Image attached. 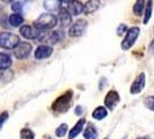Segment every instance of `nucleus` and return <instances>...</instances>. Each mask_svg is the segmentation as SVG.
Here are the masks:
<instances>
[{
  "label": "nucleus",
  "instance_id": "a211bd4d",
  "mask_svg": "<svg viewBox=\"0 0 154 139\" xmlns=\"http://www.w3.org/2000/svg\"><path fill=\"white\" fill-rule=\"evenodd\" d=\"M92 116L94 119L101 121V119H103V118H106L108 116V110H107L106 107H97V108L93 111Z\"/></svg>",
  "mask_w": 154,
  "mask_h": 139
},
{
  "label": "nucleus",
  "instance_id": "7ed1b4c3",
  "mask_svg": "<svg viewBox=\"0 0 154 139\" xmlns=\"http://www.w3.org/2000/svg\"><path fill=\"white\" fill-rule=\"evenodd\" d=\"M64 39V32L63 30H56V31H48V30H41L37 36V41L39 43H43L46 45L49 44H56L59 41Z\"/></svg>",
  "mask_w": 154,
  "mask_h": 139
},
{
  "label": "nucleus",
  "instance_id": "f8f14e48",
  "mask_svg": "<svg viewBox=\"0 0 154 139\" xmlns=\"http://www.w3.org/2000/svg\"><path fill=\"white\" fill-rule=\"evenodd\" d=\"M59 23L63 28H66V27H69L71 23H72V16H71V13L66 8H60L59 9Z\"/></svg>",
  "mask_w": 154,
  "mask_h": 139
},
{
  "label": "nucleus",
  "instance_id": "aec40b11",
  "mask_svg": "<svg viewBox=\"0 0 154 139\" xmlns=\"http://www.w3.org/2000/svg\"><path fill=\"white\" fill-rule=\"evenodd\" d=\"M152 11H153V0H147L146 6H145V14H144V24H147L151 16H152Z\"/></svg>",
  "mask_w": 154,
  "mask_h": 139
},
{
  "label": "nucleus",
  "instance_id": "cd10ccee",
  "mask_svg": "<svg viewBox=\"0 0 154 139\" xmlns=\"http://www.w3.org/2000/svg\"><path fill=\"white\" fill-rule=\"evenodd\" d=\"M7 118H8V113H7V111H5V113H2V114L0 115V130H1V128H2L4 123L7 121Z\"/></svg>",
  "mask_w": 154,
  "mask_h": 139
},
{
  "label": "nucleus",
  "instance_id": "393cba45",
  "mask_svg": "<svg viewBox=\"0 0 154 139\" xmlns=\"http://www.w3.org/2000/svg\"><path fill=\"white\" fill-rule=\"evenodd\" d=\"M144 104H145V107L149 109V110H152L154 111V96H147L146 99L144 100Z\"/></svg>",
  "mask_w": 154,
  "mask_h": 139
},
{
  "label": "nucleus",
  "instance_id": "412c9836",
  "mask_svg": "<svg viewBox=\"0 0 154 139\" xmlns=\"http://www.w3.org/2000/svg\"><path fill=\"white\" fill-rule=\"evenodd\" d=\"M9 23L12 27H20L23 23V16L20 13H14L9 16Z\"/></svg>",
  "mask_w": 154,
  "mask_h": 139
},
{
  "label": "nucleus",
  "instance_id": "dca6fc26",
  "mask_svg": "<svg viewBox=\"0 0 154 139\" xmlns=\"http://www.w3.org/2000/svg\"><path fill=\"white\" fill-rule=\"evenodd\" d=\"M62 2L63 0H44L43 6H44V8H45L46 11L54 13V12H57V11L60 9Z\"/></svg>",
  "mask_w": 154,
  "mask_h": 139
},
{
  "label": "nucleus",
  "instance_id": "f704fd0d",
  "mask_svg": "<svg viewBox=\"0 0 154 139\" xmlns=\"http://www.w3.org/2000/svg\"><path fill=\"white\" fill-rule=\"evenodd\" d=\"M104 139H109V138H104Z\"/></svg>",
  "mask_w": 154,
  "mask_h": 139
},
{
  "label": "nucleus",
  "instance_id": "4be33fe9",
  "mask_svg": "<svg viewBox=\"0 0 154 139\" xmlns=\"http://www.w3.org/2000/svg\"><path fill=\"white\" fill-rule=\"evenodd\" d=\"M145 6H146V0H137L136 4L133 5V13L137 16L141 15L145 9Z\"/></svg>",
  "mask_w": 154,
  "mask_h": 139
},
{
  "label": "nucleus",
  "instance_id": "c756f323",
  "mask_svg": "<svg viewBox=\"0 0 154 139\" xmlns=\"http://www.w3.org/2000/svg\"><path fill=\"white\" fill-rule=\"evenodd\" d=\"M149 51L154 54V39H152V42H151V44H149Z\"/></svg>",
  "mask_w": 154,
  "mask_h": 139
},
{
  "label": "nucleus",
  "instance_id": "473e14b6",
  "mask_svg": "<svg viewBox=\"0 0 154 139\" xmlns=\"http://www.w3.org/2000/svg\"><path fill=\"white\" fill-rule=\"evenodd\" d=\"M24 1H27V2H31V1H35V0H24Z\"/></svg>",
  "mask_w": 154,
  "mask_h": 139
},
{
  "label": "nucleus",
  "instance_id": "1a4fd4ad",
  "mask_svg": "<svg viewBox=\"0 0 154 139\" xmlns=\"http://www.w3.org/2000/svg\"><path fill=\"white\" fill-rule=\"evenodd\" d=\"M39 31L41 30L36 29L35 27L27 26V24H24V26H22V27L20 28V34H21V36L27 39H36L37 36H38Z\"/></svg>",
  "mask_w": 154,
  "mask_h": 139
},
{
  "label": "nucleus",
  "instance_id": "b1692460",
  "mask_svg": "<svg viewBox=\"0 0 154 139\" xmlns=\"http://www.w3.org/2000/svg\"><path fill=\"white\" fill-rule=\"evenodd\" d=\"M67 130H69L67 124L63 123L62 125H59V126L56 129V136H57V137H64V136L66 134Z\"/></svg>",
  "mask_w": 154,
  "mask_h": 139
},
{
  "label": "nucleus",
  "instance_id": "5701e85b",
  "mask_svg": "<svg viewBox=\"0 0 154 139\" xmlns=\"http://www.w3.org/2000/svg\"><path fill=\"white\" fill-rule=\"evenodd\" d=\"M20 138L21 139H35V134L30 129H22L20 132Z\"/></svg>",
  "mask_w": 154,
  "mask_h": 139
},
{
  "label": "nucleus",
  "instance_id": "9b49d317",
  "mask_svg": "<svg viewBox=\"0 0 154 139\" xmlns=\"http://www.w3.org/2000/svg\"><path fill=\"white\" fill-rule=\"evenodd\" d=\"M52 52H54L52 46L46 45V44H42L35 51V58L36 59H45L48 57H50L52 54Z\"/></svg>",
  "mask_w": 154,
  "mask_h": 139
},
{
  "label": "nucleus",
  "instance_id": "f257e3e1",
  "mask_svg": "<svg viewBox=\"0 0 154 139\" xmlns=\"http://www.w3.org/2000/svg\"><path fill=\"white\" fill-rule=\"evenodd\" d=\"M57 22H58V19L54 14L44 13L35 20L34 27L38 30H50L57 26Z\"/></svg>",
  "mask_w": 154,
  "mask_h": 139
},
{
  "label": "nucleus",
  "instance_id": "a878e982",
  "mask_svg": "<svg viewBox=\"0 0 154 139\" xmlns=\"http://www.w3.org/2000/svg\"><path fill=\"white\" fill-rule=\"evenodd\" d=\"M12 9H13L15 13H21V12H22V9H23L22 2H20V1L13 2V4H12Z\"/></svg>",
  "mask_w": 154,
  "mask_h": 139
},
{
  "label": "nucleus",
  "instance_id": "ddd939ff",
  "mask_svg": "<svg viewBox=\"0 0 154 139\" xmlns=\"http://www.w3.org/2000/svg\"><path fill=\"white\" fill-rule=\"evenodd\" d=\"M85 123H86V119L85 118H81V119H79L75 125L69 130V139H74L77 138L78 136L81 133V131L84 130V126H85Z\"/></svg>",
  "mask_w": 154,
  "mask_h": 139
},
{
  "label": "nucleus",
  "instance_id": "7c9ffc66",
  "mask_svg": "<svg viewBox=\"0 0 154 139\" xmlns=\"http://www.w3.org/2000/svg\"><path fill=\"white\" fill-rule=\"evenodd\" d=\"M137 139H151V137H148V136H145V137H139Z\"/></svg>",
  "mask_w": 154,
  "mask_h": 139
},
{
  "label": "nucleus",
  "instance_id": "20e7f679",
  "mask_svg": "<svg viewBox=\"0 0 154 139\" xmlns=\"http://www.w3.org/2000/svg\"><path fill=\"white\" fill-rule=\"evenodd\" d=\"M20 43L19 36L12 32H1L0 34V48L12 50Z\"/></svg>",
  "mask_w": 154,
  "mask_h": 139
},
{
  "label": "nucleus",
  "instance_id": "f03ea898",
  "mask_svg": "<svg viewBox=\"0 0 154 139\" xmlns=\"http://www.w3.org/2000/svg\"><path fill=\"white\" fill-rule=\"evenodd\" d=\"M72 96H73L72 91H66L60 96H58L57 100L52 103V110H54L56 113H66L71 107Z\"/></svg>",
  "mask_w": 154,
  "mask_h": 139
},
{
  "label": "nucleus",
  "instance_id": "2f4dec72",
  "mask_svg": "<svg viewBox=\"0 0 154 139\" xmlns=\"http://www.w3.org/2000/svg\"><path fill=\"white\" fill-rule=\"evenodd\" d=\"M2 1H5V2H12L13 0H2Z\"/></svg>",
  "mask_w": 154,
  "mask_h": 139
},
{
  "label": "nucleus",
  "instance_id": "39448f33",
  "mask_svg": "<svg viewBox=\"0 0 154 139\" xmlns=\"http://www.w3.org/2000/svg\"><path fill=\"white\" fill-rule=\"evenodd\" d=\"M140 29L139 27H131L130 29H128V31L125 32V37H124L123 42H122V49L123 50H129L131 49L132 45L136 43V41L138 39Z\"/></svg>",
  "mask_w": 154,
  "mask_h": 139
},
{
  "label": "nucleus",
  "instance_id": "423d86ee",
  "mask_svg": "<svg viewBox=\"0 0 154 139\" xmlns=\"http://www.w3.org/2000/svg\"><path fill=\"white\" fill-rule=\"evenodd\" d=\"M32 46L28 42H20L14 48V56L17 59H24L30 54Z\"/></svg>",
  "mask_w": 154,
  "mask_h": 139
},
{
  "label": "nucleus",
  "instance_id": "bb28decb",
  "mask_svg": "<svg viewBox=\"0 0 154 139\" xmlns=\"http://www.w3.org/2000/svg\"><path fill=\"white\" fill-rule=\"evenodd\" d=\"M116 31H117V35H118V36H122L123 34H125V32L128 31V27H126L124 23H121V24L117 27V30Z\"/></svg>",
  "mask_w": 154,
  "mask_h": 139
},
{
  "label": "nucleus",
  "instance_id": "4468645a",
  "mask_svg": "<svg viewBox=\"0 0 154 139\" xmlns=\"http://www.w3.org/2000/svg\"><path fill=\"white\" fill-rule=\"evenodd\" d=\"M69 12L72 15H79L84 12V5L79 0H71L69 2Z\"/></svg>",
  "mask_w": 154,
  "mask_h": 139
},
{
  "label": "nucleus",
  "instance_id": "0eeeda50",
  "mask_svg": "<svg viewBox=\"0 0 154 139\" xmlns=\"http://www.w3.org/2000/svg\"><path fill=\"white\" fill-rule=\"evenodd\" d=\"M87 28V21L86 20H78L77 22L69 26V35L71 37H79L85 32Z\"/></svg>",
  "mask_w": 154,
  "mask_h": 139
},
{
  "label": "nucleus",
  "instance_id": "9d476101",
  "mask_svg": "<svg viewBox=\"0 0 154 139\" xmlns=\"http://www.w3.org/2000/svg\"><path fill=\"white\" fill-rule=\"evenodd\" d=\"M118 102H119V94L116 92V91H110V92H108V94L106 95V99H104L106 107L109 110H112L118 104Z\"/></svg>",
  "mask_w": 154,
  "mask_h": 139
},
{
  "label": "nucleus",
  "instance_id": "6e6552de",
  "mask_svg": "<svg viewBox=\"0 0 154 139\" xmlns=\"http://www.w3.org/2000/svg\"><path fill=\"white\" fill-rule=\"evenodd\" d=\"M145 85H146V76H145V73H140L138 77L136 78V80L132 82L130 93L133 94V95L139 94L145 88Z\"/></svg>",
  "mask_w": 154,
  "mask_h": 139
},
{
  "label": "nucleus",
  "instance_id": "c85d7f7f",
  "mask_svg": "<svg viewBox=\"0 0 154 139\" xmlns=\"http://www.w3.org/2000/svg\"><path fill=\"white\" fill-rule=\"evenodd\" d=\"M74 113H75V115L80 116L82 113H84V109H82V107L81 106H78V107H75V110H74Z\"/></svg>",
  "mask_w": 154,
  "mask_h": 139
},
{
  "label": "nucleus",
  "instance_id": "2eb2a0df",
  "mask_svg": "<svg viewBox=\"0 0 154 139\" xmlns=\"http://www.w3.org/2000/svg\"><path fill=\"white\" fill-rule=\"evenodd\" d=\"M100 0H88L84 5V12L86 15H89L93 14L94 12H96L99 8H100Z\"/></svg>",
  "mask_w": 154,
  "mask_h": 139
},
{
  "label": "nucleus",
  "instance_id": "6ab92c4d",
  "mask_svg": "<svg viewBox=\"0 0 154 139\" xmlns=\"http://www.w3.org/2000/svg\"><path fill=\"white\" fill-rule=\"evenodd\" d=\"M11 65H12V59H11V57H9L8 54L0 52V71L9 69Z\"/></svg>",
  "mask_w": 154,
  "mask_h": 139
},
{
  "label": "nucleus",
  "instance_id": "f3484780",
  "mask_svg": "<svg viewBox=\"0 0 154 139\" xmlns=\"http://www.w3.org/2000/svg\"><path fill=\"white\" fill-rule=\"evenodd\" d=\"M97 136H99V132L96 130V128L93 124H88L84 131L85 139H97Z\"/></svg>",
  "mask_w": 154,
  "mask_h": 139
},
{
  "label": "nucleus",
  "instance_id": "72a5a7b5",
  "mask_svg": "<svg viewBox=\"0 0 154 139\" xmlns=\"http://www.w3.org/2000/svg\"><path fill=\"white\" fill-rule=\"evenodd\" d=\"M63 1H64V2H69L71 0H63Z\"/></svg>",
  "mask_w": 154,
  "mask_h": 139
}]
</instances>
